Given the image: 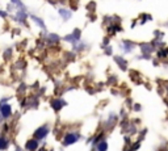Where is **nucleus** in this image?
<instances>
[{"label": "nucleus", "instance_id": "obj_1", "mask_svg": "<svg viewBox=\"0 0 168 151\" xmlns=\"http://www.w3.org/2000/svg\"><path fill=\"white\" fill-rule=\"evenodd\" d=\"M76 141H78V135H75V134H67L66 138H64V145H71Z\"/></svg>", "mask_w": 168, "mask_h": 151}, {"label": "nucleus", "instance_id": "obj_2", "mask_svg": "<svg viewBox=\"0 0 168 151\" xmlns=\"http://www.w3.org/2000/svg\"><path fill=\"white\" fill-rule=\"evenodd\" d=\"M0 110H1V114L4 117H9L11 113H12V109H11V105H1V108H0Z\"/></svg>", "mask_w": 168, "mask_h": 151}, {"label": "nucleus", "instance_id": "obj_3", "mask_svg": "<svg viewBox=\"0 0 168 151\" xmlns=\"http://www.w3.org/2000/svg\"><path fill=\"white\" fill-rule=\"evenodd\" d=\"M46 134H47V127L46 126L41 127V129H38L37 131H36V137H37V138H42V137H45Z\"/></svg>", "mask_w": 168, "mask_h": 151}, {"label": "nucleus", "instance_id": "obj_4", "mask_svg": "<svg viewBox=\"0 0 168 151\" xmlns=\"http://www.w3.org/2000/svg\"><path fill=\"white\" fill-rule=\"evenodd\" d=\"M37 146L38 145H37V142L36 141H29L28 142V145H26V149L29 151H34L36 149H37Z\"/></svg>", "mask_w": 168, "mask_h": 151}, {"label": "nucleus", "instance_id": "obj_5", "mask_svg": "<svg viewBox=\"0 0 168 151\" xmlns=\"http://www.w3.org/2000/svg\"><path fill=\"white\" fill-rule=\"evenodd\" d=\"M62 107H63V101H61V100H55V101H53V108H54L55 110H59Z\"/></svg>", "mask_w": 168, "mask_h": 151}, {"label": "nucleus", "instance_id": "obj_6", "mask_svg": "<svg viewBox=\"0 0 168 151\" xmlns=\"http://www.w3.org/2000/svg\"><path fill=\"white\" fill-rule=\"evenodd\" d=\"M97 149H99V151H106V149H108V145H106V142H101V143H99Z\"/></svg>", "mask_w": 168, "mask_h": 151}, {"label": "nucleus", "instance_id": "obj_7", "mask_svg": "<svg viewBox=\"0 0 168 151\" xmlns=\"http://www.w3.org/2000/svg\"><path fill=\"white\" fill-rule=\"evenodd\" d=\"M7 145H8V142L5 141L4 138H0V150L5 149V147H7Z\"/></svg>", "mask_w": 168, "mask_h": 151}]
</instances>
